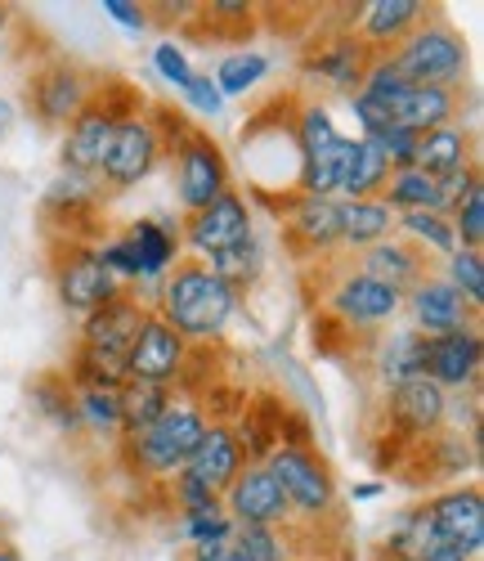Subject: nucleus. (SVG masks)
I'll return each instance as SVG.
<instances>
[{
    "label": "nucleus",
    "instance_id": "22",
    "mask_svg": "<svg viewBox=\"0 0 484 561\" xmlns=\"http://www.w3.org/2000/svg\"><path fill=\"white\" fill-rule=\"evenodd\" d=\"M355 270L368 274V278H377V284H385L391 293L408 297V293L422 284V278L435 274V256H426L417 243H408V239H400V233H391V239H381L377 248L359 252V256H355Z\"/></svg>",
    "mask_w": 484,
    "mask_h": 561
},
{
    "label": "nucleus",
    "instance_id": "20",
    "mask_svg": "<svg viewBox=\"0 0 484 561\" xmlns=\"http://www.w3.org/2000/svg\"><path fill=\"white\" fill-rule=\"evenodd\" d=\"M368 68H372V55L364 50L350 27H342L336 36H323V41H314L301 50V72L332 85V90H346V95H355V90L364 85Z\"/></svg>",
    "mask_w": 484,
    "mask_h": 561
},
{
    "label": "nucleus",
    "instance_id": "5",
    "mask_svg": "<svg viewBox=\"0 0 484 561\" xmlns=\"http://www.w3.org/2000/svg\"><path fill=\"white\" fill-rule=\"evenodd\" d=\"M265 467L278 481L287 507H292L297 526H310V530L342 526V490H336L332 462L314 445H278L265 458Z\"/></svg>",
    "mask_w": 484,
    "mask_h": 561
},
{
    "label": "nucleus",
    "instance_id": "46",
    "mask_svg": "<svg viewBox=\"0 0 484 561\" xmlns=\"http://www.w3.org/2000/svg\"><path fill=\"white\" fill-rule=\"evenodd\" d=\"M184 100L198 108L203 117H220V108H224V95L216 90V81H211L207 72H193V77L184 81Z\"/></svg>",
    "mask_w": 484,
    "mask_h": 561
},
{
    "label": "nucleus",
    "instance_id": "39",
    "mask_svg": "<svg viewBox=\"0 0 484 561\" xmlns=\"http://www.w3.org/2000/svg\"><path fill=\"white\" fill-rule=\"evenodd\" d=\"M207 270L220 278L224 288H233V293L242 297V293H252L256 278L265 274V252H261L256 239H247L242 248H229V252H220V256H207Z\"/></svg>",
    "mask_w": 484,
    "mask_h": 561
},
{
    "label": "nucleus",
    "instance_id": "8",
    "mask_svg": "<svg viewBox=\"0 0 484 561\" xmlns=\"http://www.w3.org/2000/svg\"><path fill=\"white\" fill-rule=\"evenodd\" d=\"M45 265H50V284H55V297L68 314L85 319L94 314L100 306H108L122 284L108 274V265L100 261V248H90V243H55V239H45Z\"/></svg>",
    "mask_w": 484,
    "mask_h": 561
},
{
    "label": "nucleus",
    "instance_id": "18",
    "mask_svg": "<svg viewBox=\"0 0 484 561\" xmlns=\"http://www.w3.org/2000/svg\"><path fill=\"white\" fill-rule=\"evenodd\" d=\"M224 517L233 526H292V507H287L278 481L269 477L265 462H247L233 477V485L220 494Z\"/></svg>",
    "mask_w": 484,
    "mask_h": 561
},
{
    "label": "nucleus",
    "instance_id": "4",
    "mask_svg": "<svg viewBox=\"0 0 484 561\" xmlns=\"http://www.w3.org/2000/svg\"><path fill=\"white\" fill-rule=\"evenodd\" d=\"M143 104H149V95L126 81V77H100V85L90 90V100L81 104V113L64 126V149H59V162H64V175H81V180H94V171H100L113 135L122 130L126 117H135Z\"/></svg>",
    "mask_w": 484,
    "mask_h": 561
},
{
    "label": "nucleus",
    "instance_id": "44",
    "mask_svg": "<svg viewBox=\"0 0 484 561\" xmlns=\"http://www.w3.org/2000/svg\"><path fill=\"white\" fill-rule=\"evenodd\" d=\"M368 145L385 158V167L391 171H400V167H413V153H417V135L413 130H404V126H391V130H381V135H372Z\"/></svg>",
    "mask_w": 484,
    "mask_h": 561
},
{
    "label": "nucleus",
    "instance_id": "16",
    "mask_svg": "<svg viewBox=\"0 0 484 561\" xmlns=\"http://www.w3.org/2000/svg\"><path fill=\"white\" fill-rule=\"evenodd\" d=\"M484 368V337L480 323L435 333L422 342V378H430L440 391H475Z\"/></svg>",
    "mask_w": 484,
    "mask_h": 561
},
{
    "label": "nucleus",
    "instance_id": "13",
    "mask_svg": "<svg viewBox=\"0 0 484 561\" xmlns=\"http://www.w3.org/2000/svg\"><path fill=\"white\" fill-rule=\"evenodd\" d=\"M171 162H175V198H180V211L184 216L188 211H203L224 190H233L229 158H224V149L211 139V130H203V126H188V135L175 145Z\"/></svg>",
    "mask_w": 484,
    "mask_h": 561
},
{
    "label": "nucleus",
    "instance_id": "11",
    "mask_svg": "<svg viewBox=\"0 0 484 561\" xmlns=\"http://www.w3.org/2000/svg\"><path fill=\"white\" fill-rule=\"evenodd\" d=\"M104 194L94 180L81 175H59L50 190L41 198V225H45V239L55 243H90L100 248L104 243Z\"/></svg>",
    "mask_w": 484,
    "mask_h": 561
},
{
    "label": "nucleus",
    "instance_id": "10",
    "mask_svg": "<svg viewBox=\"0 0 484 561\" xmlns=\"http://www.w3.org/2000/svg\"><path fill=\"white\" fill-rule=\"evenodd\" d=\"M162 158H166L162 130H158L149 104H143V108H139L135 117H126L122 130L113 135V145H108L100 171H94V184H100L104 198H117V194H126V190H135V184L149 180Z\"/></svg>",
    "mask_w": 484,
    "mask_h": 561
},
{
    "label": "nucleus",
    "instance_id": "31",
    "mask_svg": "<svg viewBox=\"0 0 484 561\" xmlns=\"http://www.w3.org/2000/svg\"><path fill=\"white\" fill-rule=\"evenodd\" d=\"M126 239L139 256V284H153V278H166V270L180 261V233H171L162 220H130Z\"/></svg>",
    "mask_w": 484,
    "mask_h": 561
},
{
    "label": "nucleus",
    "instance_id": "2",
    "mask_svg": "<svg viewBox=\"0 0 484 561\" xmlns=\"http://www.w3.org/2000/svg\"><path fill=\"white\" fill-rule=\"evenodd\" d=\"M449 391H440L430 378H408L385 387L381 396V417H377V432H372V467L377 472H391L435 432L449 427Z\"/></svg>",
    "mask_w": 484,
    "mask_h": 561
},
{
    "label": "nucleus",
    "instance_id": "41",
    "mask_svg": "<svg viewBox=\"0 0 484 561\" xmlns=\"http://www.w3.org/2000/svg\"><path fill=\"white\" fill-rule=\"evenodd\" d=\"M445 278L453 284V293L480 314V306H484V256L458 248V252L445 261Z\"/></svg>",
    "mask_w": 484,
    "mask_h": 561
},
{
    "label": "nucleus",
    "instance_id": "3",
    "mask_svg": "<svg viewBox=\"0 0 484 561\" xmlns=\"http://www.w3.org/2000/svg\"><path fill=\"white\" fill-rule=\"evenodd\" d=\"M207 423H211V417H207L203 400L175 396L171 409L158 417L153 427H143V432L117 440V462L126 467V477L139 481V485H166L171 477L184 472V462H188L193 445L203 440Z\"/></svg>",
    "mask_w": 484,
    "mask_h": 561
},
{
    "label": "nucleus",
    "instance_id": "32",
    "mask_svg": "<svg viewBox=\"0 0 484 561\" xmlns=\"http://www.w3.org/2000/svg\"><path fill=\"white\" fill-rule=\"evenodd\" d=\"M395 233V211L385 207L381 198H355V203H342V252H368L377 248L381 239Z\"/></svg>",
    "mask_w": 484,
    "mask_h": 561
},
{
    "label": "nucleus",
    "instance_id": "28",
    "mask_svg": "<svg viewBox=\"0 0 484 561\" xmlns=\"http://www.w3.org/2000/svg\"><path fill=\"white\" fill-rule=\"evenodd\" d=\"M27 400L32 409L50 423L59 436H77L81 432V413H77V387L68 382L64 368H45L27 382Z\"/></svg>",
    "mask_w": 484,
    "mask_h": 561
},
{
    "label": "nucleus",
    "instance_id": "15",
    "mask_svg": "<svg viewBox=\"0 0 484 561\" xmlns=\"http://www.w3.org/2000/svg\"><path fill=\"white\" fill-rule=\"evenodd\" d=\"M188 342L162 323L153 310L143 314L139 333L126 351V382H143V387H166V391H180V378L188 368Z\"/></svg>",
    "mask_w": 484,
    "mask_h": 561
},
{
    "label": "nucleus",
    "instance_id": "49",
    "mask_svg": "<svg viewBox=\"0 0 484 561\" xmlns=\"http://www.w3.org/2000/svg\"><path fill=\"white\" fill-rule=\"evenodd\" d=\"M350 104H355V117H359V139H372V135H381V130H391V117H385V108L381 104H372L368 95H350Z\"/></svg>",
    "mask_w": 484,
    "mask_h": 561
},
{
    "label": "nucleus",
    "instance_id": "53",
    "mask_svg": "<svg viewBox=\"0 0 484 561\" xmlns=\"http://www.w3.org/2000/svg\"><path fill=\"white\" fill-rule=\"evenodd\" d=\"M0 561H23V552H19L14 539H0Z\"/></svg>",
    "mask_w": 484,
    "mask_h": 561
},
{
    "label": "nucleus",
    "instance_id": "24",
    "mask_svg": "<svg viewBox=\"0 0 484 561\" xmlns=\"http://www.w3.org/2000/svg\"><path fill=\"white\" fill-rule=\"evenodd\" d=\"M247 467V458H242V445L233 436V427L224 423V417H211L203 440L193 445L188 462H184V477H193L198 485H207L211 494H224L233 485V477Z\"/></svg>",
    "mask_w": 484,
    "mask_h": 561
},
{
    "label": "nucleus",
    "instance_id": "54",
    "mask_svg": "<svg viewBox=\"0 0 484 561\" xmlns=\"http://www.w3.org/2000/svg\"><path fill=\"white\" fill-rule=\"evenodd\" d=\"M372 561H377V557H372Z\"/></svg>",
    "mask_w": 484,
    "mask_h": 561
},
{
    "label": "nucleus",
    "instance_id": "48",
    "mask_svg": "<svg viewBox=\"0 0 484 561\" xmlns=\"http://www.w3.org/2000/svg\"><path fill=\"white\" fill-rule=\"evenodd\" d=\"M180 526H184L188 543H224L233 535V522L224 517V512H216V517H193V522H180Z\"/></svg>",
    "mask_w": 484,
    "mask_h": 561
},
{
    "label": "nucleus",
    "instance_id": "51",
    "mask_svg": "<svg viewBox=\"0 0 484 561\" xmlns=\"http://www.w3.org/2000/svg\"><path fill=\"white\" fill-rule=\"evenodd\" d=\"M233 539V535H229ZM188 543L184 552H180V561H233V543Z\"/></svg>",
    "mask_w": 484,
    "mask_h": 561
},
{
    "label": "nucleus",
    "instance_id": "7",
    "mask_svg": "<svg viewBox=\"0 0 484 561\" xmlns=\"http://www.w3.org/2000/svg\"><path fill=\"white\" fill-rule=\"evenodd\" d=\"M100 85V72L85 68L81 59L68 55H45L27 77H23V108L36 117L45 130H64L81 104L90 100V90Z\"/></svg>",
    "mask_w": 484,
    "mask_h": 561
},
{
    "label": "nucleus",
    "instance_id": "21",
    "mask_svg": "<svg viewBox=\"0 0 484 561\" xmlns=\"http://www.w3.org/2000/svg\"><path fill=\"white\" fill-rule=\"evenodd\" d=\"M475 436L480 432H435L430 440H422L400 467H395V477L408 481V485H440V481H453L462 477L466 467L475 462Z\"/></svg>",
    "mask_w": 484,
    "mask_h": 561
},
{
    "label": "nucleus",
    "instance_id": "34",
    "mask_svg": "<svg viewBox=\"0 0 484 561\" xmlns=\"http://www.w3.org/2000/svg\"><path fill=\"white\" fill-rule=\"evenodd\" d=\"M252 27H256V5H247V0H211V5H198L188 19V32H207V41H247Z\"/></svg>",
    "mask_w": 484,
    "mask_h": 561
},
{
    "label": "nucleus",
    "instance_id": "37",
    "mask_svg": "<svg viewBox=\"0 0 484 561\" xmlns=\"http://www.w3.org/2000/svg\"><path fill=\"white\" fill-rule=\"evenodd\" d=\"M422 333L417 329H400V333H391L385 342H377L372 351H377V378H381V387H395V382H408V378H417L422 373Z\"/></svg>",
    "mask_w": 484,
    "mask_h": 561
},
{
    "label": "nucleus",
    "instance_id": "43",
    "mask_svg": "<svg viewBox=\"0 0 484 561\" xmlns=\"http://www.w3.org/2000/svg\"><path fill=\"white\" fill-rule=\"evenodd\" d=\"M449 225H453V239H458L462 252H480L484 248V184H475V190L453 207Z\"/></svg>",
    "mask_w": 484,
    "mask_h": 561
},
{
    "label": "nucleus",
    "instance_id": "27",
    "mask_svg": "<svg viewBox=\"0 0 484 561\" xmlns=\"http://www.w3.org/2000/svg\"><path fill=\"white\" fill-rule=\"evenodd\" d=\"M471 162H480L475 158V135H471V126H440V130H426V135H417V153H413V167L417 171H426L430 180H445V175H453V171H462V167H471Z\"/></svg>",
    "mask_w": 484,
    "mask_h": 561
},
{
    "label": "nucleus",
    "instance_id": "9",
    "mask_svg": "<svg viewBox=\"0 0 484 561\" xmlns=\"http://www.w3.org/2000/svg\"><path fill=\"white\" fill-rule=\"evenodd\" d=\"M400 306H404V297L391 293L385 284H377V278L359 274L355 261L336 265L332 284L319 288V314L336 319L342 329L364 333V337H377V329H385V323L400 314Z\"/></svg>",
    "mask_w": 484,
    "mask_h": 561
},
{
    "label": "nucleus",
    "instance_id": "19",
    "mask_svg": "<svg viewBox=\"0 0 484 561\" xmlns=\"http://www.w3.org/2000/svg\"><path fill=\"white\" fill-rule=\"evenodd\" d=\"M430 10L435 5H422V0H372V5H359V14L350 19V32L372 59H385L422 27Z\"/></svg>",
    "mask_w": 484,
    "mask_h": 561
},
{
    "label": "nucleus",
    "instance_id": "36",
    "mask_svg": "<svg viewBox=\"0 0 484 561\" xmlns=\"http://www.w3.org/2000/svg\"><path fill=\"white\" fill-rule=\"evenodd\" d=\"M180 391H166V387H143V382H126L117 391V404H122V423H117V440L122 436H135L143 427H153L158 417L171 409Z\"/></svg>",
    "mask_w": 484,
    "mask_h": 561
},
{
    "label": "nucleus",
    "instance_id": "33",
    "mask_svg": "<svg viewBox=\"0 0 484 561\" xmlns=\"http://www.w3.org/2000/svg\"><path fill=\"white\" fill-rule=\"evenodd\" d=\"M430 548H440V539H435L430 530V517H426V503L400 512V522L385 530V539L372 548L377 561H422Z\"/></svg>",
    "mask_w": 484,
    "mask_h": 561
},
{
    "label": "nucleus",
    "instance_id": "6",
    "mask_svg": "<svg viewBox=\"0 0 484 561\" xmlns=\"http://www.w3.org/2000/svg\"><path fill=\"white\" fill-rule=\"evenodd\" d=\"M385 64L395 68L400 81L408 85H430V90H462L466 81V41L462 32L440 14V10H430L422 19V27L400 45V50L385 55Z\"/></svg>",
    "mask_w": 484,
    "mask_h": 561
},
{
    "label": "nucleus",
    "instance_id": "1",
    "mask_svg": "<svg viewBox=\"0 0 484 561\" xmlns=\"http://www.w3.org/2000/svg\"><path fill=\"white\" fill-rule=\"evenodd\" d=\"M149 310L162 323H171L188 346H207L238 314V293L220 284V278L207 270V261L184 256L166 270L162 288H158V306H149Z\"/></svg>",
    "mask_w": 484,
    "mask_h": 561
},
{
    "label": "nucleus",
    "instance_id": "29",
    "mask_svg": "<svg viewBox=\"0 0 484 561\" xmlns=\"http://www.w3.org/2000/svg\"><path fill=\"white\" fill-rule=\"evenodd\" d=\"M385 158L368 145V139H346V158L336 171V203H355V198H377L385 190Z\"/></svg>",
    "mask_w": 484,
    "mask_h": 561
},
{
    "label": "nucleus",
    "instance_id": "17",
    "mask_svg": "<svg viewBox=\"0 0 484 561\" xmlns=\"http://www.w3.org/2000/svg\"><path fill=\"white\" fill-rule=\"evenodd\" d=\"M426 517H430V530L445 548L480 561L484 552V494L480 485H449L440 494L426 499Z\"/></svg>",
    "mask_w": 484,
    "mask_h": 561
},
{
    "label": "nucleus",
    "instance_id": "47",
    "mask_svg": "<svg viewBox=\"0 0 484 561\" xmlns=\"http://www.w3.org/2000/svg\"><path fill=\"white\" fill-rule=\"evenodd\" d=\"M153 68H158V72H162L171 85H180V90H184V81L193 77V68H188V55L180 50L175 41H162V45H158V50H153Z\"/></svg>",
    "mask_w": 484,
    "mask_h": 561
},
{
    "label": "nucleus",
    "instance_id": "12",
    "mask_svg": "<svg viewBox=\"0 0 484 561\" xmlns=\"http://www.w3.org/2000/svg\"><path fill=\"white\" fill-rule=\"evenodd\" d=\"M278 239L283 252L301 270L342 252V203L336 198H292L278 207Z\"/></svg>",
    "mask_w": 484,
    "mask_h": 561
},
{
    "label": "nucleus",
    "instance_id": "42",
    "mask_svg": "<svg viewBox=\"0 0 484 561\" xmlns=\"http://www.w3.org/2000/svg\"><path fill=\"white\" fill-rule=\"evenodd\" d=\"M77 413H81V432H104L117 440V423H122L117 391H77Z\"/></svg>",
    "mask_w": 484,
    "mask_h": 561
},
{
    "label": "nucleus",
    "instance_id": "52",
    "mask_svg": "<svg viewBox=\"0 0 484 561\" xmlns=\"http://www.w3.org/2000/svg\"><path fill=\"white\" fill-rule=\"evenodd\" d=\"M422 561H471V557H462V552H453V548H445V543H440V548H430Z\"/></svg>",
    "mask_w": 484,
    "mask_h": 561
},
{
    "label": "nucleus",
    "instance_id": "45",
    "mask_svg": "<svg viewBox=\"0 0 484 561\" xmlns=\"http://www.w3.org/2000/svg\"><path fill=\"white\" fill-rule=\"evenodd\" d=\"M435 184H440V216H453V207L475 190V184H484V175H480V162H471L445 180H435Z\"/></svg>",
    "mask_w": 484,
    "mask_h": 561
},
{
    "label": "nucleus",
    "instance_id": "50",
    "mask_svg": "<svg viewBox=\"0 0 484 561\" xmlns=\"http://www.w3.org/2000/svg\"><path fill=\"white\" fill-rule=\"evenodd\" d=\"M104 10H108L113 23H122V27H130V32H143V27H149V10L135 5V0H104Z\"/></svg>",
    "mask_w": 484,
    "mask_h": 561
},
{
    "label": "nucleus",
    "instance_id": "26",
    "mask_svg": "<svg viewBox=\"0 0 484 561\" xmlns=\"http://www.w3.org/2000/svg\"><path fill=\"white\" fill-rule=\"evenodd\" d=\"M287 417H292V409H287L274 391H261L252 400H242L238 423H229L233 436H238V445H242V458H247V462H265L283 445V436H287Z\"/></svg>",
    "mask_w": 484,
    "mask_h": 561
},
{
    "label": "nucleus",
    "instance_id": "30",
    "mask_svg": "<svg viewBox=\"0 0 484 561\" xmlns=\"http://www.w3.org/2000/svg\"><path fill=\"white\" fill-rule=\"evenodd\" d=\"M306 526H233V561H301Z\"/></svg>",
    "mask_w": 484,
    "mask_h": 561
},
{
    "label": "nucleus",
    "instance_id": "35",
    "mask_svg": "<svg viewBox=\"0 0 484 561\" xmlns=\"http://www.w3.org/2000/svg\"><path fill=\"white\" fill-rule=\"evenodd\" d=\"M377 198L395 216H404V211H440V184H435L426 171H417V167H400V171L385 175V190Z\"/></svg>",
    "mask_w": 484,
    "mask_h": 561
},
{
    "label": "nucleus",
    "instance_id": "25",
    "mask_svg": "<svg viewBox=\"0 0 484 561\" xmlns=\"http://www.w3.org/2000/svg\"><path fill=\"white\" fill-rule=\"evenodd\" d=\"M408 301V314H413V329L422 337H435V333H449V329H462V323H480V314L453 293V284L445 274H430L422 284L404 297Z\"/></svg>",
    "mask_w": 484,
    "mask_h": 561
},
{
    "label": "nucleus",
    "instance_id": "23",
    "mask_svg": "<svg viewBox=\"0 0 484 561\" xmlns=\"http://www.w3.org/2000/svg\"><path fill=\"white\" fill-rule=\"evenodd\" d=\"M143 314H149V306H143L130 288H122L108 306H100L94 314L81 319V342L77 346L113 355V359H126V351H130V342L139 333V323H143Z\"/></svg>",
    "mask_w": 484,
    "mask_h": 561
},
{
    "label": "nucleus",
    "instance_id": "14",
    "mask_svg": "<svg viewBox=\"0 0 484 561\" xmlns=\"http://www.w3.org/2000/svg\"><path fill=\"white\" fill-rule=\"evenodd\" d=\"M180 239L193 248V256L207 261L220 256L229 248H242L247 239H256V216H252V198L242 190H224L216 203H207L203 211H188Z\"/></svg>",
    "mask_w": 484,
    "mask_h": 561
},
{
    "label": "nucleus",
    "instance_id": "38",
    "mask_svg": "<svg viewBox=\"0 0 484 561\" xmlns=\"http://www.w3.org/2000/svg\"><path fill=\"white\" fill-rule=\"evenodd\" d=\"M395 233H400V239H408V243H417L435 261H449L458 252L453 225L440 211H404V216H395Z\"/></svg>",
    "mask_w": 484,
    "mask_h": 561
},
{
    "label": "nucleus",
    "instance_id": "40",
    "mask_svg": "<svg viewBox=\"0 0 484 561\" xmlns=\"http://www.w3.org/2000/svg\"><path fill=\"white\" fill-rule=\"evenodd\" d=\"M265 72H269V59L261 50H233L216 68V90L220 95H247V90L265 81Z\"/></svg>",
    "mask_w": 484,
    "mask_h": 561
}]
</instances>
